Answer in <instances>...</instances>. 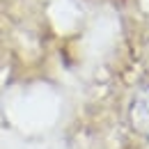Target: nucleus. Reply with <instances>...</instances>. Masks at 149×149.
<instances>
[{
  "instance_id": "f257e3e1",
  "label": "nucleus",
  "mask_w": 149,
  "mask_h": 149,
  "mask_svg": "<svg viewBox=\"0 0 149 149\" xmlns=\"http://www.w3.org/2000/svg\"><path fill=\"white\" fill-rule=\"evenodd\" d=\"M129 124L135 135L149 140V85H142L129 103Z\"/></svg>"
}]
</instances>
